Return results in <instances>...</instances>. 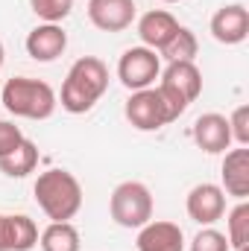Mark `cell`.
<instances>
[{"instance_id":"obj_1","label":"cell","mask_w":249,"mask_h":251,"mask_svg":"<svg viewBox=\"0 0 249 251\" xmlns=\"http://www.w3.org/2000/svg\"><path fill=\"white\" fill-rule=\"evenodd\" d=\"M109 88V67L97 56H82L70 64L62 85V108L67 114L91 111Z\"/></svg>"},{"instance_id":"obj_2","label":"cell","mask_w":249,"mask_h":251,"mask_svg":"<svg viewBox=\"0 0 249 251\" xmlns=\"http://www.w3.org/2000/svg\"><path fill=\"white\" fill-rule=\"evenodd\" d=\"M35 201L53 222H70L82 207V184L67 170H47L35 178Z\"/></svg>"},{"instance_id":"obj_3","label":"cell","mask_w":249,"mask_h":251,"mask_svg":"<svg viewBox=\"0 0 249 251\" xmlns=\"http://www.w3.org/2000/svg\"><path fill=\"white\" fill-rule=\"evenodd\" d=\"M59 105L56 91L41 82V79H30V76H15L3 85V108L15 117L24 120H47L53 117Z\"/></svg>"},{"instance_id":"obj_4","label":"cell","mask_w":249,"mask_h":251,"mask_svg":"<svg viewBox=\"0 0 249 251\" xmlns=\"http://www.w3.org/2000/svg\"><path fill=\"white\" fill-rule=\"evenodd\" d=\"M109 213L121 228H141L153 219V193L141 181L118 184L109 199Z\"/></svg>"},{"instance_id":"obj_5","label":"cell","mask_w":249,"mask_h":251,"mask_svg":"<svg viewBox=\"0 0 249 251\" xmlns=\"http://www.w3.org/2000/svg\"><path fill=\"white\" fill-rule=\"evenodd\" d=\"M124 114L138 131H158L161 126L176 120V114L170 111V105L164 102V97L158 94V88L132 91V97L126 100Z\"/></svg>"},{"instance_id":"obj_6","label":"cell","mask_w":249,"mask_h":251,"mask_svg":"<svg viewBox=\"0 0 249 251\" xmlns=\"http://www.w3.org/2000/svg\"><path fill=\"white\" fill-rule=\"evenodd\" d=\"M161 76V59L150 47H129L121 62H118V79L129 91H144L153 88V82Z\"/></svg>"},{"instance_id":"obj_7","label":"cell","mask_w":249,"mask_h":251,"mask_svg":"<svg viewBox=\"0 0 249 251\" xmlns=\"http://www.w3.org/2000/svg\"><path fill=\"white\" fill-rule=\"evenodd\" d=\"M187 216L196 222V225H214L217 219H223L226 213V193L220 184H211V181H202L187 193Z\"/></svg>"},{"instance_id":"obj_8","label":"cell","mask_w":249,"mask_h":251,"mask_svg":"<svg viewBox=\"0 0 249 251\" xmlns=\"http://www.w3.org/2000/svg\"><path fill=\"white\" fill-rule=\"evenodd\" d=\"M211 35L220 44H241L249 35V12L244 3H229L220 6L211 18Z\"/></svg>"},{"instance_id":"obj_9","label":"cell","mask_w":249,"mask_h":251,"mask_svg":"<svg viewBox=\"0 0 249 251\" xmlns=\"http://www.w3.org/2000/svg\"><path fill=\"white\" fill-rule=\"evenodd\" d=\"M88 21L103 32H124L135 21V0H88Z\"/></svg>"},{"instance_id":"obj_10","label":"cell","mask_w":249,"mask_h":251,"mask_svg":"<svg viewBox=\"0 0 249 251\" xmlns=\"http://www.w3.org/2000/svg\"><path fill=\"white\" fill-rule=\"evenodd\" d=\"M190 134H193V143H196L202 152H208V155H220V152H226L229 143H232L229 117H223V114H217V111H208V114L196 117Z\"/></svg>"},{"instance_id":"obj_11","label":"cell","mask_w":249,"mask_h":251,"mask_svg":"<svg viewBox=\"0 0 249 251\" xmlns=\"http://www.w3.org/2000/svg\"><path fill=\"white\" fill-rule=\"evenodd\" d=\"M38 246V228L24 213H0V251H30Z\"/></svg>"},{"instance_id":"obj_12","label":"cell","mask_w":249,"mask_h":251,"mask_svg":"<svg viewBox=\"0 0 249 251\" xmlns=\"http://www.w3.org/2000/svg\"><path fill=\"white\" fill-rule=\"evenodd\" d=\"M176 32H179V21L170 12H164V9H153V12L141 15V21H138V38H141V44L150 47V50H158V53L173 41Z\"/></svg>"},{"instance_id":"obj_13","label":"cell","mask_w":249,"mask_h":251,"mask_svg":"<svg viewBox=\"0 0 249 251\" xmlns=\"http://www.w3.org/2000/svg\"><path fill=\"white\" fill-rule=\"evenodd\" d=\"M138 251H185V234L176 222H147L138 228Z\"/></svg>"},{"instance_id":"obj_14","label":"cell","mask_w":249,"mask_h":251,"mask_svg":"<svg viewBox=\"0 0 249 251\" xmlns=\"http://www.w3.org/2000/svg\"><path fill=\"white\" fill-rule=\"evenodd\" d=\"M67 47V32L59 24H38L27 35V53L35 62H56Z\"/></svg>"},{"instance_id":"obj_15","label":"cell","mask_w":249,"mask_h":251,"mask_svg":"<svg viewBox=\"0 0 249 251\" xmlns=\"http://www.w3.org/2000/svg\"><path fill=\"white\" fill-rule=\"evenodd\" d=\"M167 91L179 94L187 105L202 94V73L193 62H167V67L161 70V82Z\"/></svg>"},{"instance_id":"obj_16","label":"cell","mask_w":249,"mask_h":251,"mask_svg":"<svg viewBox=\"0 0 249 251\" xmlns=\"http://www.w3.org/2000/svg\"><path fill=\"white\" fill-rule=\"evenodd\" d=\"M220 178H223V193L235 196L238 201L249 196V149L247 146H238V149L226 152Z\"/></svg>"},{"instance_id":"obj_17","label":"cell","mask_w":249,"mask_h":251,"mask_svg":"<svg viewBox=\"0 0 249 251\" xmlns=\"http://www.w3.org/2000/svg\"><path fill=\"white\" fill-rule=\"evenodd\" d=\"M35 167H38V146H35L32 140H27V137H24L9 155L0 158V173L9 176V178H24V176H30Z\"/></svg>"},{"instance_id":"obj_18","label":"cell","mask_w":249,"mask_h":251,"mask_svg":"<svg viewBox=\"0 0 249 251\" xmlns=\"http://www.w3.org/2000/svg\"><path fill=\"white\" fill-rule=\"evenodd\" d=\"M41 251H79V231L70 222H50L41 237H38Z\"/></svg>"},{"instance_id":"obj_19","label":"cell","mask_w":249,"mask_h":251,"mask_svg":"<svg viewBox=\"0 0 249 251\" xmlns=\"http://www.w3.org/2000/svg\"><path fill=\"white\" fill-rule=\"evenodd\" d=\"M226 240H229V249H235V251L249 249V204H247V199H241V201L232 207Z\"/></svg>"},{"instance_id":"obj_20","label":"cell","mask_w":249,"mask_h":251,"mask_svg":"<svg viewBox=\"0 0 249 251\" xmlns=\"http://www.w3.org/2000/svg\"><path fill=\"white\" fill-rule=\"evenodd\" d=\"M199 44H196V35L187 29V26H179V32L173 35V41L161 50L158 59H167V62H193Z\"/></svg>"},{"instance_id":"obj_21","label":"cell","mask_w":249,"mask_h":251,"mask_svg":"<svg viewBox=\"0 0 249 251\" xmlns=\"http://www.w3.org/2000/svg\"><path fill=\"white\" fill-rule=\"evenodd\" d=\"M30 9L44 21V24H59L70 15L73 0H30Z\"/></svg>"},{"instance_id":"obj_22","label":"cell","mask_w":249,"mask_h":251,"mask_svg":"<svg viewBox=\"0 0 249 251\" xmlns=\"http://www.w3.org/2000/svg\"><path fill=\"white\" fill-rule=\"evenodd\" d=\"M190 251H229V240H226V234H220V231H214L211 225H205V228L193 237Z\"/></svg>"},{"instance_id":"obj_23","label":"cell","mask_w":249,"mask_h":251,"mask_svg":"<svg viewBox=\"0 0 249 251\" xmlns=\"http://www.w3.org/2000/svg\"><path fill=\"white\" fill-rule=\"evenodd\" d=\"M229 131L238 146H249V105H238L229 117Z\"/></svg>"},{"instance_id":"obj_24","label":"cell","mask_w":249,"mask_h":251,"mask_svg":"<svg viewBox=\"0 0 249 251\" xmlns=\"http://www.w3.org/2000/svg\"><path fill=\"white\" fill-rule=\"evenodd\" d=\"M21 140H24V134H21V128H18V126L9 123V120H0V158H3V155H9Z\"/></svg>"},{"instance_id":"obj_25","label":"cell","mask_w":249,"mask_h":251,"mask_svg":"<svg viewBox=\"0 0 249 251\" xmlns=\"http://www.w3.org/2000/svg\"><path fill=\"white\" fill-rule=\"evenodd\" d=\"M0 67H3V44H0Z\"/></svg>"},{"instance_id":"obj_26","label":"cell","mask_w":249,"mask_h":251,"mask_svg":"<svg viewBox=\"0 0 249 251\" xmlns=\"http://www.w3.org/2000/svg\"><path fill=\"white\" fill-rule=\"evenodd\" d=\"M164 3H179V0H164Z\"/></svg>"},{"instance_id":"obj_27","label":"cell","mask_w":249,"mask_h":251,"mask_svg":"<svg viewBox=\"0 0 249 251\" xmlns=\"http://www.w3.org/2000/svg\"><path fill=\"white\" fill-rule=\"evenodd\" d=\"M241 251H249V249H241Z\"/></svg>"}]
</instances>
